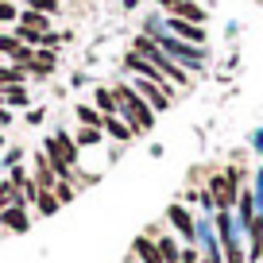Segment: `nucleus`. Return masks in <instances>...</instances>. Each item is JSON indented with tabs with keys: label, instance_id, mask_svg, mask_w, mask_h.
<instances>
[{
	"label": "nucleus",
	"instance_id": "nucleus-10",
	"mask_svg": "<svg viewBox=\"0 0 263 263\" xmlns=\"http://www.w3.org/2000/svg\"><path fill=\"white\" fill-rule=\"evenodd\" d=\"M101 132H105L108 140H116V143H132L136 140V132H132L120 116H101Z\"/></svg>",
	"mask_w": 263,
	"mask_h": 263
},
{
	"label": "nucleus",
	"instance_id": "nucleus-22",
	"mask_svg": "<svg viewBox=\"0 0 263 263\" xmlns=\"http://www.w3.org/2000/svg\"><path fill=\"white\" fill-rule=\"evenodd\" d=\"M101 140H105V132H101V128H78V136H74L78 147H93V143H101Z\"/></svg>",
	"mask_w": 263,
	"mask_h": 263
},
{
	"label": "nucleus",
	"instance_id": "nucleus-8",
	"mask_svg": "<svg viewBox=\"0 0 263 263\" xmlns=\"http://www.w3.org/2000/svg\"><path fill=\"white\" fill-rule=\"evenodd\" d=\"M31 182H35L39 190H54L58 174H54V166H50L47 151H35V155H31Z\"/></svg>",
	"mask_w": 263,
	"mask_h": 263
},
{
	"label": "nucleus",
	"instance_id": "nucleus-30",
	"mask_svg": "<svg viewBox=\"0 0 263 263\" xmlns=\"http://www.w3.org/2000/svg\"><path fill=\"white\" fill-rule=\"evenodd\" d=\"M0 105H4V89H0Z\"/></svg>",
	"mask_w": 263,
	"mask_h": 263
},
{
	"label": "nucleus",
	"instance_id": "nucleus-3",
	"mask_svg": "<svg viewBox=\"0 0 263 263\" xmlns=\"http://www.w3.org/2000/svg\"><path fill=\"white\" fill-rule=\"evenodd\" d=\"M151 39L159 43V50H163L171 62H178L182 70H197V66H205V47H194V43H182V39H174L171 31L166 35H151Z\"/></svg>",
	"mask_w": 263,
	"mask_h": 263
},
{
	"label": "nucleus",
	"instance_id": "nucleus-7",
	"mask_svg": "<svg viewBox=\"0 0 263 263\" xmlns=\"http://www.w3.org/2000/svg\"><path fill=\"white\" fill-rule=\"evenodd\" d=\"M0 229H8V232H16V236H24V232L31 229V205L12 201V205L0 213Z\"/></svg>",
	"mask_w": 263,
	"mask_h": 263
},
{
	"label": "nucleus",
	"instance_id": "nucleus-4",
	"mask_svg": "<svg viewBox=\"0 0 263 263\" xmlns=\"http://www.w3.org/2000/svg\"><path fill=\"white\" fill-rule=\"evenodd\" d=\"M132 89H136L143 101H147L155 116H159V112H166V108L174 105V93H178L171 82H147V78H132Z\"/></svg>",
	"mask_w": 263,
	"mask_h": 263
},
{
	"label": "nucleus",
	"instance_id": "nucleus-27",
	"mask_svg": "<svg viewBox=\"0 0 263 263\" xmlns=\"http://www.w3.org/2000/svg\"><path fill=\"white\" fill-rule=\"evenodd\" d=\"M43 116H47L43 108H27V112H24V120L31 124V128H39V124H43Z\"/></svg>",
	"mask_w": 263,
	"mask_h": 263
},
{
	"label": "nucleus",
	"instance_id": "nucleus-1",
	"mask_svg": "<svg viewBox=\"0 0 263 263\" xmlns=\"http://www.w3.org/2000/svg\"><path fill=\"white\" fill-rule=\"evenodd\" d=\"M112 93H116V101H120V120L128 124L136 136H147L151 128H155V112H151V105L140 97V93L132 89L128 82H120V85H112Z\"/></svg>",
	"mask_w": 263,
	"mask_h": 263
},
{
	"label": "nucleus",
	"instance_id": "nucleus-5",
	"mask_svg": "<svg viewBox=\"0 0 263 263\" xmlns=\"http://www.w3.org/2000/svg\"><path fill=\"white\" fill-rule=\"evenodd\" d=\"M166 221L174 224V232L182 236V244H197V221L186 209V201H171V205H166Z\"/></svg>",
	"mask_w": 263,
	"mask_h": 263
},
{
	"label": "nucleus",
	"instance_id": "nucleus-13",
	"mask_svg": "<svg viewBox=\"0 0 263 263\" xmlns=\"http://www.w3.org/2000/svg\"><path fill=\"white\" fill-rule=\"evenodd\" d=\"M166 16H178V20H190V24H205V8L197 4V0H178Z\"/></svg>",
	"mask_w": 263,
	"mask_h": 263
},
{
	"label": "nucleus",
	"instance_id": "nucleus-24",
	"mask_svg": "<svg viewBox=\"0 0 263 263\" xmlns=\"http://www.w3.org/2000/svg\"><path fill=\"white\" fill-rule=\"evenodd\" d=\"M20 47H24V43H20L12 31H4V35H0V54H8V62L20 54Z\"/></svg>",
	"mask_w": 263,
	"mask_h": 263
},
{
	"label": "nucleus",
	"instance_id": "nucleus-16",
	"mask_svg": "<svg viewBox=\"0 0 263 263\" xmlns=\"http://www.w3.org/2000/svg\"><path fill=\"white\" fill-rule=\"evenodd\" d=\"M4 105H8V108H31V93H27V85H8V89H4Z\"/></svg>",
	"mask_w": 263,
	"mask_h": 263
},
{
	"label": "nucleus",
	"instance_id": "nucleus-23",
	"mask_svg": "<svg viewBox=\"0 0 263 263\" xmlns=\"http://www.w3.org/2000/svg\"><path fill=\"white\" fill-rule=\"evenodd\" d=\"M224 263H248V255H244V248H240L236 236L224 240Z\"/></svg>",
	"mask_w": 263,
	"mask_h": 263
},
{
	"label": "nucleus",
	"instance_id": "nucleus-6",
	"mask_svg": "<svg viewBox=\"0 0 263 263\" xmlns=\"http://www.w3.org/2000/svg\"><path fill=\"white\" fill-rule=\"evenodd\" d=\"M166 31L182 43H194V47H205V24H190V20H178V16H166Z\"/></svg>",
	"mask_w": 263,
	"mask_h": 263
},
{
	"label": "nucleus",
	"instance_id": "nucleus-26",
	"mask_svg": "<svg viewBox=\"0 0 263 263\" xmlns=\"http://www.w3.org/2000/svg\"><path fill=\"white\" fill-rule=\"evenodd\" d=\"M0 24H20V8L16 4H0Z\"/></svg>",
	"mask_w": 263,
	"mask_h": 263
},
{
	"label": "nucleus",
	"instance_id": "nucleus-12",
	"mask_svg": "<svg viewBox=\"0 0 263 263\" xmlns=\"http://www.w3.org/2000/svg\"><path fill=\"white\" fill-rule=\"evenodd\" d=\"M93 108H97L101 116H116V112H120V101H116V93H112V89L97 85V89H93Z\"/></svg>",
	"mask_w": 263,
	"mask_h": 263
},
{
	"label": "nucleus",
	"instance_id": "nucleus-21",
	"mask_svg": "<svg viewBox=\"0 0 263 263\" xmlns=\"http://www.w3.org/2000/svg\"><path fill=\"white\" fill-rule=\"evenodd\" d=\"M217 244H221V240H213V236L205 232V240H201V263H224V259H221V248H217Z\"/></svg>",
	"mask_w": 263,
	"mask_h": 263
},
{
	"label": "nucleus",
	"instance_id": "nucleus-9",
	"mask_svg": "<svg viewBox=\"0 0 263 263\" xmlns=\"http://www.w3.org/2000/svg\"><path fill=\"white\" fill-rule=\"evenodd\" d=\"M54 66H58V58H54V50H47V47H35V58L24 66L31 78H50L54 74Z\"/></svg>",
	"mask_w": 263,
	"mask_h": 263
},
{
	"label": "nucleus",
	"instance_id": "nucleus-18",
	"mask_svg": "<svg viewBox=\"0 0 263 263\" xmlns=\"http://www.w3.org/2000/svg\"><path fill=\"white\" fill-rule=\"evenodd\" d=\"M20 24H24V27H35V31H50V16H43V12H35V8H24V12H20Z\"/></svg>",
	"mask_w": 263,
	"mask_h": 263
},
{
	"label": "nucleus",
	"instance_id": "nucleus-28",
	"mask_svg": "<svg viewBox=\"0 0 263 263\" xmlns=\"http://www.w3.org/2000/svg\"><path fill=\"white\" fill-rule=\"evenodd\" d=\"M20 159H24V147H12V151H8V155L0 159V163H4V166H16V163H20Z\"/></svg>",
	"mask_w": 263,
	"mask_h": 263
},
{
	"label": "nucleus",
	"instance_id": "nucleus-2",
	"mask_svg": "<svg viewBox=\"0 0 263 263\" xmlns=\"http://www.w3.org/2000/svg\"><path fill=\"white\" fill-rule=\"evenodd\" d=\"M205 190L213 194L217 209H236V197L244 190V171L240 166H224V171H213L205 178Z\"/></svg>",
	"mask_w": 263,
	"mask_h": 263
},
{
	"label": "nucleus",
	"instance_id": "nucleus-17",
	"mask_svg": "<svg viewBox=\"0 0 263 263\" xmlns=\"http://www.w3.org/2000/svg\"><path fill=\"white\" fill-rule=\"evenodd\" d=\"M27 70L24 66H0V89H8V85H24L27 82Z\"/></svg>",
	"mask_w": 263,
	"mask_h": 263
},
{
	"label": "nucleus",
	"instance_id": "nucleus-20",
	"mask_svg": "<svg viewBox=\"0 0 263 263\" xmlns=\"http://www.w3.org/2000/svg\"><path fill=\"white\" fill-rule=\"evenodd\" d=\"M74 116H78V124H82V128H101V112H97L93 105H78Z\"/></svg>",
	"mask_w": 263,
	"mask_h": 263
},
{
	"label": "nucleus",
	"instance_id": "nucleus-19",
	"mask_svg": "<svg viewBox=\"0 0 263 263\" xmlns=\"http://www.w3.org/2000/svg\"><path fill=\"white\" fill-rule=\"evenodd\" d=\"M54 197H58V205H70V201L78 197L74 178H58V182H54Z\"/></svg>",
	"mask_w": 263,
	"mask_h": 263
},
{
	"label": "nucleus",
	"instance_id": "nucleus-11",
	"mask_svg": "<svg viewBox=\"0 0 263 263\" xmlns=\"http://www.w3.org/2000/svg\"><path fill=\"white\" fill-rule=\"evenodd\" d=\"M132 255L140 263H163V255H159V248H155V240L147 236V232H140V236L132 240Z\"/></svg>",
	"mask_w": 263,
	"mask_h": 263
},
{
	"label": "nucleus",
	"instance_id": "nucleus-15",
	"mask_svg": "<svg viewBox=\"0 0 263 263\" xmlns=\"http://www.w3.org/2000/svg\"><path fill=\"white\" fill-rule=\"evenodd\" d=\"M31 205L39 209V217H54L58 209H62V205H58V197H54V190H39V194H35V201H31Z\"/></svg>",
	"mask_w": 263,
	"mask_h": 263
},
{
	"label": "nucleus",
	"instance_id": "nucleus-14",
	"mask_svg": "<svg viewBox=\"0 0 263 263\" xmlns=\"http://www.w3.org/2000/svg\"><path fill=\"white\" fill-rule=\"evenodd\" d=\"M236 213H240V229H248V221L255 217V190H240V197H236Z\"/></svg>",
	"mask_w": 263,
	"mask_h": 263
},
{
	"label": "nucleus",
	"instance_id": "nucleus-29",
	"mask_svg": "<svg viewBox=\"0 0 263 263\" xmlns=\"http://www.w3.org/2000/svg\"><path fill=\"white\" fill-rule=\"evenodd\" d=\"M155 4H159V8H163V12H171L174 4H178V0H155Z\"/></svg>",
	"mask_w": 263,
	"mask_h": 263
},
{
	"label": "nucleus",
	"instance_id": "nucleus-25",
	"mask_svg": "<svg viewBox=\"0 0 263 263\" xmlns=\"http://www.w3.org/2000/svg\"><path fill=\"white\" fill-rule=\"evenodd\" d=\"M27 8H35V12H43V16H54L62 4L58 0H27Z\"/></svg>",
	"mask_w": 263,
	"mask_h": 263
},
{
	"label": "nucleus",
	"instance_id": "nucleus-31",
	"mask_svg": "<svg viewBox=\"0 0 263 263\" xmlns=\"http://www.w3.org/2000/svg\"><path fill=\"white\" fill-rule=\"evenodd\" d=\"M0 143H4V132H0Z\"/></svg>",
	"mask_w": 263,
	"mask_h": 263
}]
</instances>
